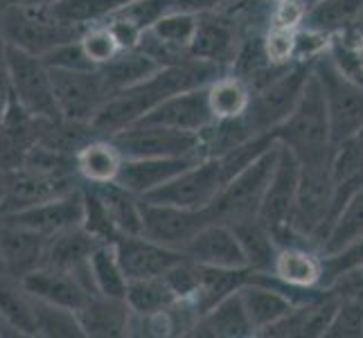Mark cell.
Instances as JSON below:
<instances>
[{
    "mask_svg": "<svg viewBox=\"0 0 363 338\" xmlns=\"http://www.w3.org/2000/svg\"><path fill=\"white\" fill-rule=\"evenodd\" d=\"M223 72L228 70H221L215 64H206V61H199L192 57H185L183 61H177V64L160 66L147 79L111 95L91 120L93 133L97 137L113 135L135 124L154 106H158L162 99L190 89H201V86H208Z\"/></svg>",
    "mask_w": 363,
    "mask_h": 338,
    "instance_id": "1",
    "label": "cell"
},
{
    "mask_svg": "<svg viewBox=\"0 0 363 338\" xmlns=\"http://www.w3.org/2000/svg\"><path fill=\"white\" fill-rule=\"evenodd\" d=\"M273 135L280 145L289 149L300 165L334 158L336 147L332 145L328 108H325L323 91L314 72H309L296 108L278 129H273Z\"/></svg>",
    "mask_w": 363,
    "mask_h": 338,
    "instance_id": "2",
    "label": "cell"
},
{
    "mask_svg": "<svg viewBox=\"0 0 363 338\" xmlns=\"http://www.w3.org/2000/svg\"><path fill=\"white\" fill-rule=\"evenodd\" d=\"M0 25L9 45L34 57H43L61 43L77 41L86 28L57 18L48 5H32L23 0L0 9Z\"/></svg>",
    "mask_w": 363,
    "mask_h": 338,
    "instance_id": "3",
    "label": "cell"
},
{
    "mask_svg": "<svg viewBox=\"0 0 363 338\" xmlns=\"http://www.w3.org/2000/svg\"><path fill=\"white\" fill-rule=\"evenodd\" d=\"M311 72L316 74L320 84L325 108H328L332 145L339 147L347 137L359 133L363 127V84L334 64V59L325 50L314 61H311Z\"/></svg>",
    "mask_w": 363,
    "mask_h": 338,
    "instance_id": "4",
    "label": "cell"
},
{
    "mask_svg": "<svg viewBox=\"0 0 363 338\" xmlns=\"http://www.w3.org/2000/svg\"><path fill=\"white\" fill-rule=\"evenodd\" d=\"M309 72L311 61H291L278 74H273L267 84L250 93L244 120L253 135L271 133L289 118V113L296 108L300 95H303Z\"/></svg>",
    "mask_w": 363,
    "mask_h": 338,
    "instance_id": "5",
    "label": "cell"
},
{
    "mask_svg": "<svg viewBox=\"0 0 363 338\" xmlns=\"http://www.w3.org/2000/svg\"><path fill=\"white\" fill-rule=\"evenodd\" d=\"M275 158H278V142L223 183L215 201L208 205L212 221L230 225L235 221L255 217L262 196H264L267 185L271 181Z\"/></svg>",
    "mask_w": 363,
    "mask_h": 338,
    "instance_id": "6",
    "label": "cell"
},
{
    "mask_svg": "<svg viewBox=\"0 0 363 338\" xmlns=\"http://www.w3.org/2000/svg\"><path fill=\"white\" fill-rule=\"evenodd\" d=\"M298 179H300V165L296 156L278 142V158L271 174V181L267 185V192L262 196L257 208V219L262 225L271 232L273 242L278 246L296 244V237L291 230L294 208H296V194H298Z\"/></svg>",
    "mask_w": 363,
    "mask_h": 338,
    "instance_id": "7",
    "label": "cell"
},
{
    "mask_svg": "<svg viewBox=\"0 0 363 338\" xmlns=\"http://www.w3.org/2000/svg\"><path fill=\"white\" fill-rule=\"evenodd\" d=\"M226 183L219 158H203L194 165L185 167L167 183L140 196L147 203L177 205L185 210H201L215 201V196Z\"/></svg>",
    "mask_w": 363,
    "mask_h": 338,
    "instance_id": "8",
    "label": "cell"
},
{
    "mask_svg": "<svg viewBox=\"0 0 363 338\" xmlns=\"http://www.w3.org/2000/svg\"><path fill=\"white\" fill-rule=\"evenodd\" d=\"M108 140L118 147L122 158H206L199 133L158 127V124H131L108 135Z\"/></svg>",
    "mask_w": 363,
    "mask_h": 338,
    "instance_id": "9",
    "label": "cell"
},
{
    "mask_svg": "<svg viewBox=\"0 0 363 338\" xmlns=\"http://www.w3.org/2000/svg\"><path fill=\"white\" fill-rule=\"evenodd\" d=\"M50 84L57 113L66 120L91 122L106 99V86L102 74L95 70H72V68H48Z\"/></svg>",
    "mask_w": 363,
    "mask_h": 338,
    "instance_id": "10",
    "label": "cell"
},
{
    "mask_svg": "<svg viewBox=\"0 0 363 338\" xmlns=\"http://www.w3.org/2000/svg\"><path fill=\"white\" fill-rule=\"evenodd\" d=\"M9 97H14L32 118H57L50 70L41 57L9 45Z\"/></svg>",
    "mask_w": 363,
    "mask_h": 338,
    "instance_id": "11",
    "label": "cell"
},
{
    "mask_svg": "<svg viewBox=\"0 0 363 338\" xmlns=\"http://www.w3.org/2000/svg\"><path fill=\"white\" fill-rule=\"evenodd\" d=\"M242 39V23L235 16L217 14L215 9L201 11L192 43L187 47V57L228 70L233 68L237 52H240Z\"/></svg>",
    "mask_w": 363,
    "mask_h": 338,
    "instance_id": "12",
    "label": "cell"
},
{
    "mask_svg": "<svg viewBox=\"0 0 363 338\" xmlns=\"http://www.w3.org/2000/svg\"><path fill=\"white\" fill-rule=\"evenodd\" d=\"M143 203V235L167 248L183 250V246L203 228L212 223L208 205L201 210H185L177 205H156Z\"/></svg>",
    "mask_w": 363,
    "mask_h": 338,
    "instance_id": "13",
    "label": "cell"
},
{
    "mask_svg": "<svg viewBox=\"0 0 363 338\" xmlns=\"http://www.w3.org/2000/svg\"><path fill=\"white\" fill-rule=\"evenodd\" d=\"M82 217H84V194L82 187H77L72 192L45 198L41 203H34L11 212V215L0 217V221L23 225V228L34 230L50 240V237H55L59 232L82 225Z\"/></svg>",
    "mask_w": 363,
    "mask_h": 338,
    "instance_id": "14",
    "label": "cell"
},
{
    "mask_svg": "<svg viewBox=\"0 0 363 338\" xmlns=\"http://www.w3.org/2000/svg\"><path fill=\"white\" fill-rule=\"evenodd\" d=\"M113 248L127 280L156 278L183 257L181 250L162 246L145 235H120L113 242Z\"/></svg>",
    "mask_w": 363,
    "mask_h": 338,
    "instance_id": "15",
    "label": "cell"
},
{
    "mask_svg": "<svg viewBox=\"0 0 363 338\" xmlns=\"http://www.w3.org/2000/svg\"><path fill=\"white\" fill-rule=\"evenodd\" d=\"M212 120L215 118L208 104V91L201 86V89H190L162 99L135 124H158V127L201 133Z\"/></svg>",
    "mask_w": 363,
    "mask_h": 338,
    "instance_id": "16",
    "label": "cell"
},
{
    "mask_svg": "<svg viewBox=\"0 0 363 338\" xmlns=\"http://www.w3.org/2000/svg\"><path fill=\"white\" fill-rule=\"evenodd\" d=\"M181 253L201 266L219 269H244L248 266L246 255L237 242V237L228 223L212 221L206 223L190 242L183 246Z\"/></svg>",
    "mask_w": 363,
    "mask_h": 338,
    "instance_id": "17",
    "label": "cell"
},
{
    "mask_svg": "<svg viewBox=\"0 0 363 338\" xmlns=\"http://www.w3.org/2000/svg\"><path fill=\"white\" fill-rule=\"evenodd\" d=\"M48 237L23 228V225L0 221V273L11 278H25L34 269L43 266Z\"/></svg>",
    "mask_w": 363,
    "mask_h": 338,
    "instance_id": "18",
    "label": "cell"
},
{
    "mask_svg": "<svg viewBox=\"0 0 363 338\" xmlns=\"http://www.w3.org/2000/svg\"><path fill=\"white\" fill-rule=\"evenodd\" d=\"M25 289L34 293L39 300L55 307H64L70 311H77L86 305L95 291H91L86 282L77 273L55 269V266H39L25 278H21Z\"/></svg>",
    "mask_w": 363,
    "mask_h": 338,
    "instance_id": "19",
    "label": "cell"
},
{
    "mask_svg": "<svg viewBox=\"0 0 363 338\" xmlns=\"http://www.w3.org/2000/svg\"><path fill=\"white\" fill-rule=\"evenodd\" d=\"M339 305V298L323 289V293L305 305H294V309L278 322H273L259 336L273 338H316L325 336V329L334 316V309Z\"/></svg>",
    "mask_w": 363,
    "mask_h": 338,
    "instance_id": "20",
    "label": "cell"
},
{
    "mask_svg": "<svg viewBox=\"0 0 363 338\" xmlns=\"http://www.w3.org/2000/svg\"><path fill=\"white\" fill-rule=\"evenodd\" d=\"M36 145V118L21 108L14 97H7V104L0 116V169L16 171L23 167L25 156Z\"/></svg>",
    "mask_w": 363,
    "mask_h": 338,
    "instance_id": "21",
    "label": "cell"
},
{
    "mask_svg": "<svg viewBox=\"0 0 363 338\" xmlns=\"http://www.w3.org/2000/svg\"><path fill=\"white\" fill-rule=\"evenodd\" d=\"M39 318L41 300L25 289L21 280L0 273V320L9 336H36Z\"/></svg>",
    "mask_w": 363,
    "mask_h": 338,
    "instance_id": "22",
    "label": "cell"
},
{
    "mask_svg": "<svg viewBox=\"0 0 363 338\" xmlns=\"http://www.w3.org/2000/svg\"><path fill=\"white\" fill-rule=\"evenodd\" d=\"M203 160L201 156H185V158H124L116 183L127 187L129 192L145 196L147 192L156 190L158 185L167 183L185 167Z\"/></svg>",
    "mask_w": 363,
    "mask_h": 338,
    "instance_id": "23",
    "label": "cell"
},
{
    "mask_svg": "<svg viewBox=\"0 0 363 338\" xmlns=\"http://www.w3.org/2000/svg\"><path fill=\"white\" fill-rule=\"evenodd\" d=\"M269 273L298 289H320L323 255L307 244L278 246Z\"/></svg>",
    "mask_w": 363,
    "mask_h": 338,
    "instance_id": "24",
    "label": "cell"
},
{
    "mask_svg": "<svg viewBox=\"0 0 363 338\" xmlns=\"http://www.w3.org/2000/svg\"><path fill=\"white\" fill-rule=\"evenodd\" d=\"M86 336L93 338H118L127 336L131 309L124 298H108L93 293L82 309L74 311Z\"/></svg>",
    "mask_w": 363,
    "mask_h": 338,
    "instance_id": "25",
    "label": "cell"
},
{
    "mask_svg": "<svg viewBox=\"0 0 363 338\" xmlns=\"http://www.w3.org/2000/svg\"><path fill=\"white\" fill-rule=\"evenodd\" d=\"M240 291V289H237ZM230 293L217 305H212L196 318L190 336H208V338H248L255 336L246 309L242 305L240 293Z\"/></svg>",
    "mask_w": 363,
    "mask_h": 338,
    "instance_id": "26",
    "label": "cell"
},
{
    "mask_svg": "<svg viewBox=\"0 0 363 338\" xmlns=\"http://www.w3.org/2000/svg\"><path fill=\"white\" fill-rule=\"evenodd\" d=\"M162 64L152 55H147L145 50L133 47V50H122L120 55H116L106 64L97 66V72L102 74V81L106 86L108 97L129 89V86L147 79L149 74H154Z\"/></svg>",
    "mask_w": 363,
    "mask_h": 338,
    "instance_id": "27",
    "label": "cell"
},
{
    "mask_svg": "<svg viewBox=\"0 0 363 338\" xmlns=\"http://www.w3.org/2000/svg\"><path fill=\"white\" fill-rule=\"evenodd\" d=\"M97 246H99V242L93 240L82 225L64 230L48 240L43 266H55V269H64V271H72V273H82L86 266H89V257Z\"/></svg>",
    "mask_w": 363,
    "mask_h": 338,
    "instance_id": "28",
    "label": "cell"
},
{
    "mask_svg": "<svg viewBox=\"0 0 363 338\" xmlns=\"http://www.w3.org/2000/svg\"><path fill=\"white\" fill-rule=\"evenodd\" d=\"M240 298L246 309V316L255 329V336H259L273 322H278L282 316H286L294 309V303L289 298H284L280 291L271 289V286L248 282L240 286Z\"/></svg>",
    "mask_w": 363,
    "mask_h": 338,
    "instance_id": "29",
    "label": "cell"
},
{
    "mask_svg": "<svg viewBox=\"0 0 363 338\" xmlns=\"http://www.w3.org/2000/svg\"><path fill=\"white\" fill-rule=\"evenodd\" d=\"M122 160H124L122 154L108 137H93V140L77 149V154H74V167H77L82 183L99 185V183L116 181Z\"/></svg>",
    "mask_w": 363,
    "mask_h": 338,
    "instance_id": "30",
    "label": "cell"
},
{
    "mask_svg": "<svg viewBox=\"0 0 363 338\" xmlns=\"http://www.w3.org/2000/svg\"><path fill=\"white\" fill-rule=\"evenodd\" d=\"M250 266L244 269H219V266H201L199 264V286L196 293L190 300V305L199 316L208 311L212 305H217L219 300L235 293L242 284H246Z\"/></svg>",
    "mask_w": 363,
    "mask_h": 338,
    "instance_id": "31",
    "label": "cell"
},
{
    "mask_svg": "<svg viewBox=\"0 0 363 338\" xmlns=\"http://www.w3.org/2000/svg\"><path fill=\"white\" fill-rule=\"evenodd\" d=\"M91 185V183H89ZM97 194L106 203L111 219H113L120 235H143V203L140 196L129 192L120 183H99L93 185Z\"/></svg>",
    "mask_w": 363,
    "mask_h": 338,
    "instance_id": "32",
    "label": "cell"
},
{
    "mask_svg": "<svg viewBox=\"0 0 363 338\" xmlns=\"http://www.w3.org/2000/svg\"><path fill=\"white\" fill-rule=\"evenodd\" d=\"M361 5L363 0H314L309 3L300 28L320 32L325 36L343 34L357 18Z\"/></svg>",
    "mask_w": 363,
    "mask_h": 338,
    "instance_id": "33",
    "label": "cell"
},
{
    "mask_svg": "<svg viewBox=\"0 0 363 338\" xmlns=\"http://www.w3.org/2000/svg\"><path fill=\"white\" fill-rule=\"evenodd\" d=\"M363 237V183L347 196L339 217L332 223V228L320 246V255L339 253L341 248L354 244Z\"/></svg>",
    "mask_w": 363,
    "mask_h": 338,
    "instance_id": "34",
    "label": "cell"
},
{
    "mask_svg": "<svg viewBox=\"0 0 363 338\" xmlns=\"http://www.w3.org/2000/svg\"><path fill=\"white\" fill-rule=\"evenodd\" d=\"M230 228L244 250L248 266L253 271H269L273 264L275 250H278V244L273 242L271 232L262 225V221L257 217H248L230 223Z\"/></svg>",
    "mask_w": 363,
    "mask_h": 338,
    "instance_id": "35",
    "label": "cell"
},
{
    "mask_svg": "<svg viewBox=\"0 0 363 338\" xmlns=\"http://www.w3.org/2000/svg\"><path fill=\"white\" fill-rule=\"evenodd\" d=\"M124 303L129 305L131 314L138 316H149L165 311L179 303V298L174 295L169 284L165 282L162 275L156 278H138L127 282V293H124Z\"/></svg>",
    "mask_w": 363,
    "mask_h": 338,
    "instance_id": "36",
    "label": "cell"
},
{
    "mask_svg": "<svg viewBox=\"0 0 363 338\" xmlns=\"http://www.w3.org/2000/svg\"><path fill=\"white\" fill-rule=\"evenodd\" d=\"M208 104L212 111V118L223 120V118H237L244 116L250 102V91L248 86L233 72H223L217 79H212L208 86Z\"/></svg>",
    "mask_w": 363,
    "mask_h": 338,
    "instance_id": "37",
    "label": "cell"
},
{
    "mask_svg": "<svg viewBox=\"0 0 363 338\" xmlns=\"http://www.w3.org/2000/svg\"><path fill=\"white\" fill-rule=\"evenodd\" d=\"M91 280L97 293L108 298H124L127 293V275H124L113 244H99L89 257Z\"/></svg>",
    "mask_w": 363,
    "mask_h": 338,
    "instance_id": "38",
    "label": "cell"
},
{
    "mask_svg": "<svg viewBox=\"0 0 363 338\" xmlns=\"http://www.w3.org/2000/svg\"><path fill=\"white\" fill-rule=\"evenodd\" d=\"M82 194H84V217H82V228L89 232L93 240L99 244H113L120 232L116 228L113 219L102 196L89 183H82Z\"/></svg>",
    "mask_w": 363,
    "mask_h": 338,
    "instance_id": "39",
    "label": "cell"
},
{
    "mask_svg": "<svg viewBox=\"0 0 363 338\" xmlns=\"http://www.w3.org/2000/svg\"><path fill=\"white\" fill-rule=\"evenodd\" d=\"M131 3H138V0H59V3H52L48 7L57 18L66 23L91 25Z\"/></svg>",
    "mask_w": 363,
    "mask_h": 338,
    "instance_id": "40",
    "label": "cell"
},
{
    "mask_svg": "<svg viewBox=\"0 0 363 338\" xmlns=\"http://www.w3.org/2000/svg\"><path fill=\"white\" fill-rule=\"evenodd\" d=\"M79 43H82V50L86 52V57L95 64V68L106 64V61H111L116 55L122 52V47L116 41L113 32H111L102 21L86 25L79 36Z\"/></svg>",
    "mask_w": 363,
    "mask_h": 338,
    "instance_id": "41",
    "label": "cell"
},
{
    "mask_svg": "<svg viewBox=\"0 0 363 338\" xmlns=\"http://www.w3.org/2000/svg\"><path fill=\"white\" fill-rule=\"evenodd\" d=\"M48 338H84V329L77 320V314L64 307L48 305L41 300V318H39V334Z\"/></svg>",
    "mask_w": 363,
    "mask_h": 338,
    "instance_id": "42",
    "label": "cell"
},
{
    "mask_svg": "<svg viewBox=\"0 0 363 338\" xmlns=\"http://www.w3.org/2000/svg\"><path fill=\"white\" fill-rule=\"evenodd\" d=\"M363 336V305L357 300L339 298L334 316L325 329V338H361Z\"/></svg>",
    "mask_w": 363,
    "mask_h": 338,
    "instance_id": "43",
    "label": "cell"
},
{
    "mask_svg": "<svg viewBox=\"0 0 363 338\" xmlns=\"http://www.w3.org/2000/svg\"><path fill=\"white\" fill-rule=\"evenodd\" d=\"M262 45H264V55L269 59V64L273 66L291 64L296 52V30L267 28L264 36H262Z\"/></svg>",
    "mask_w": 363,
    "mask_h": 338,
    "instance_id": "44",
    "label": "cell"
},
{
    "mask_svg": "<svg viewBox=\"0 0 363 338\" xmlns=\"http://www.w3.org/2000/svg\"><path fill=\"white\" fill-rule=\"evenodd\" d=\"M43 64L48 68H72V70H95V64L86 57V52L82 50L79 39L70 41V43H61L57 47H52L50 52H45Z\"/></svg>",
    "mask_w": 363,
    "mask_h": 338,
    "instance_id": "45",
    "label": "cell"
},
{
    "mask_svg": "<svg viewBox=\"0 0 363 338\" xmlns=\"http://www.w3.org/2000/svg\"><path fill=\"white\" fill-rule=\"evenodd\" d=\"M309 3L307 0H280L271 7L269 28H284V30H298L305 21Z\"/></svg>",
    "mask_w": 363,
    "mask_h": 338,
    "instance_id": "46",
    "label": "cell"
},
{
    "mask_svg": "<svg viewBox=\"0 0 363 338\" xmlns=\"http://www.w3.org/2000/svg\"><path fill=\"white\" fill-rule=\"evenodd\" d=\"M330 293H334L336 298H345V300H357V303L363 305V261L352 269L343 271L341 275L325 286Z\"/></svg>",
    "mask_w": 363,
    "mask_h": 338,
    "instance_id": "47",
    "label": "cell"
},
{
    "mask_svg": "<svg viewBox=\"0 0 363 338\" xmlns=\"http://www.w3.org/2000/svg\"><path fill=\"white\" fill-rule=\"evenodd\" d=\"M7 52H9V43L3 34V25H0V104L7 102L9 97V61H7Z\"/></svg>",
    "mask_w": 363,
    "mask_h": 338,
    "instance_id": "48",
    "label": "cell"
},
{
    "mask_svg": "<svg viewBox=\"0 0 363 338\" xmlns=\"http://www.w3.org/2000/svg\"><path fill=\"white\" fill-rule=\"evenodd\" d=\"M228 0H177L172 9L192 11V14H201V11H212L221 5H226Z\"/></svg>",
    "mask_w": 363,
    "mask_h": 338,
    "instance_id": "49",
    "label": "cell"
},
{
    "mask_svg": "<svg viewBox=\"0 0 363 338\" xmlns=\"http://www.w3.org/2000/svg\"><path fill=\"white\" fill-rule=\"evenodd\" d=\"M339 36L347 45H352V47H361L363 45V5L359 9L357 18L352 21V25H350V28L343 34H339Z\"/></svg>",
    "mask_w": 363,
    "mask_h": 338,
    "instance_id": "50",
    "label": "cell"
},
{
    "mask_svg": "<svg viewBox=\"0 0 363 338\" xmlns=\"http://www.w3.org/2000/svg\"><path fill=\"white\" fill-rule=\"evenodd\" d=\"M7 183H9V171L0 169V208L5 203V194H7Z\"/></svg>",
    "mask_w": 363,
    "mask_h": 338,
    "instance_id": "51",
    "label": "cell"
},
{
    "mask_svg": "<svg viewBox=\"0 0 363 338\" xmlns=\"http://www.w3.org/2000/svg\"><path fill=\"white\" fill-rule=\"evenodd\" d=\"M23 3H32V5H52V3H59V0H23Z\"/></svg>",
    "mask_w": 363,
    "mask_h": 338,
    "instance_id": "52",
    "label": "cell"
},
{
    "mask_svg": "<svg viewBox=\"0 0 363 338\" xmlns=\"http://www.w3.org/2000/svg\"><path fill=\"white\" fill-rule=\"evenodd\" d=\"M11 3H16V0H0V9L7 7V5H11Z\"/></svg>",
    "mask_w": 363,
    "mask_h": 338,
    "instance_id": "53",
    "label": "cell"
},
{
    "mask_svg": "<svg viewBox=\"0 0 363 338\" xmlns=\"http://www.w3.org/2000/svg\"><path fill=\"white\" fill-rule=\"evenodd\" d=\"M359 55H361V68H363V45L359 47Z\"/></svg>",
    "mask_w": 363,
    "mask_h": 338,
    "instance_id": "54",
    "label": "cell"
},
{
    "mask_svg": "<svg viewBox=\"0 0 363 338\" xmlns=\"http://www.w3.org/2000/svg\"><path fill=\"white\" fill-rule=\"evenodd\" d=\"M267 3H271V5H275V3H280V0H267Z\"/></svg>",
    "mask_w": 363,
    "mask_h": 338,
    "instance_id": "55",
    "label": "cell"
},
{
    "mask_svg": "<svg viewBox=\"0 0 363 338\" xmlns=\"http://www.w3.org/2000/svg\"><path fill=\"white\" fill-rule=\"evenodd\" d=\"M307 3H314V0H307Z\"/></svg>",
    "mask_w": 363,
    "mask_h": 338,
    "instance_id": "56",
    "label": "cell"
}]
</instances>
